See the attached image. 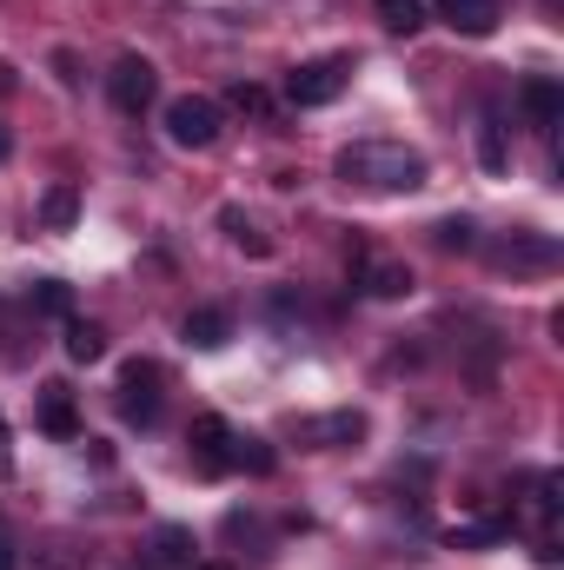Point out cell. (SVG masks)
<instances>
[{
    "mask_svg": "<svg viewBox=\"0 0 564 570\" xmlns=\"http://www.w3.org/2000/svg\"><path fill=\"white\" fill-rule=\"evenodd\" d=\"M332 173L346 186H366V193H412V186H425V153L399 140H352L332 159Z\"/></svg>",
    "mask_w": 564,
    "mask_h": 570,
    "instance_id": "obj_1",
    "label": "cell"
},
{
    "mask_svg": "<svg viewBox=\"0 0 564 570\" xmlns=\"http://www.w3.org/2000/svg\"><path fill=\"white\" fill-rule=\"evenodd\" d=\"M346 73H352V60H346V53L299 60V67L285 73V100H292V107H332V100L346 94Z\"/></svg>",
    "mask_w": 564,
    "mask_h": 570,
    "instance_id": "obj_2",
    "label": "cell"
},
{
    "mask_svg": "<svg viewBox=\"0 0 564 570\" xmlns=\"http://www.w3.org/2000/svg\"><path fill=\"white\" fill-rule=\"evenodd\" d=\"M166 140L186 146V153H206V146L220 140V100H206V94L166 100Z\"/></svg>",
    "mask_w": 564,
    "mask_h": 570,
    "instance_id": "obj_3",
    "label": "cell"
},
{
    "mask_svg": "<svg viewBox=\"0 0 564 570\" xmlns=\"http://www.w3.org/2000/svg\"><path fill=\"white\" fill-rule=\"evenodd\" d=\"M159 405H166V372L153 358H127L120 365V419L127 425H153Z\"/></svg>",
    "mask_w": 564,
    "mask_h": 570,
    "instance_id": "obj_4",
    "label": "cell"
},
{
    "mask_svg": "<svg viewBox=\"0 0 564 570\" xmlns=\"http://www.w3.org/2000/svg\"><path fill=\"white\" fill-rule=\"evenodd\" d=\"M107 94H114V107H120L127 120H140L146 107H153V94H159L153 60H140V53H120V60H114V73H107Z\"/></svg>",
    "mask_w": 564,
    "mask_h": 570,
    "instance_id": "obj_5",
    "label": "cell"
},
{
    "mask_svg": "<svg viewBox=\"0 0 564 570\" xmlns=\"http://www.w3.org/2000/svg\"><path fill=\"white\" fill-rule=\"evenodd\" d=\"M352 285H359L366 298H406L419 279H412L406 259H386V253H366V246H359V253H352Z\"/></svg>",
    "mask_w": 564,
    "mask_h": 570,
    "instance_id": "obj_6",
    "label": "cell"
},
{
    "mask_svg": "<svg viewBox=\"0 0 564 570\" xmlns=\"http://www.w3.org/2000/svg\"><path fill=\"white\" fill-rule=\"evenodd\" d=\"M233 438H240V431L226 425V419H213V412H206V419H193V438H186V444H193V464H200L206 478L233 471Z\"/></svg>",
    "mask_w": 564,
    "mask_h": 570,
    "instance_id": "obj_7",
    "label": "cell"
},
{
    "mask_svg": "<svg viewBox=\"0 0 564 570\" xmlns=\"http://www.w3.org/2000/svg\"><path fill=\"white\" fill-rule=\"evenodd\" d=\"M518 107H525V120H532L538 134H558V120H564V87L552 80V73H532V80L518 87Z\"/></svg>",
    "mask_w": 564,
    "mask_h": 570,
    "instance_id": "obj_8",
    "label": "cell"
},
{
    "mask_svg": "<svg viewBox=\"0 0 564 570\" xmlns=\"http://www.w3.org/2000/svg\"><path fill=\"white\" fill-rule=\"evenodd\" d=\"M40 431L47 438H80V405H74V385H40Z\"/></svg>",
    "mask_w": 564,
    "mask_h": 570,
    "instance_id": "obj_9",
    "label": "cell"
},
{
    "mask_svg": "<svg viewBox=\"0 0 564 570\" xmlns=\"http://www.w3.org/2000/svg\"><path fill=\"white\" fill-rule=\"evenodd\" d=\"M179 338H186L193 352H220V345L233 338V312H220V305H200V312H186Z\"/></svg>",
    "mask_w": 564,
    "mask_h": 570,
    "instance_id": "obj_10",
    "label": "cell"
},
{
    "mask_svg": "<svg viewBox=\"0 0 564 570\" xmlns=\"http://www.w3.org/2000/svg\"><path fill=\"white\" fill-rule=\"evenodd\" d=\"M193 551H200V544H193V531L159 524V531H153V544H146V564H153V570H193V564H200Z\"/></svg>",
    "mask_w": 564,
    "mask_h": 570,
    "instance_id": "obj_11",
    "label": "cell"
},
{
    "mask_svg": "<svg viewBox=\"0 0 564 570\" xmlns=\"http://www.w3.org/2000/svg\"><path fill=\"white\" fill-rule=\"evenodd\" d=\"M438 13H445L458 33H471V40H485V33L498 27V0H438Z\"/></svg>",
    "mask_w": 564,
    "mask_h": 570,
    "instance_id": "obj_12",
    "label": "cell"
},
{
    "mask_svg": "<svg viewBox=\"0 0 564 570\" xmlns=\"http://www.w3.org/2000/svg\"><path fill=\"white\" fill-rule=\"evenodd\" d=\"M74 219H80V186H74V179H54L47 199H40V226H47V233H67Z\"/></svg>",
    "mask_w": 564,
    "mask_h": 570,
    "instance_id": "obj_13",
    "label": "cell"
},
{
    "mask_svg": "<svg viewBox=\"0 0 564 570\" xmlns=\"http://www.w3.org/2000/svg\"><path fill=\"white\" fill-rule=\"evenodd\" d=\"M305 438L319 444V451H332V444H359L366 438V412H332V419H312Z\"/></svg>",
    "mask_w": 564,
    "mask_h": 570,
    "instance_id": "obj_14",
    "label": "cell"
},
{
    "mask_svg": "<svg viewBox=\"0 0 564 570\" xmlns=\"http://www.w3.org/2000/svg\"><path fill=\"white\" fill-rule=\"evenodd\" d=\"M67 358L74 365H100L107 358V332L94 318H67Z\"/></svg>",
    "mask_w": 564,
    "mask_h": 570,
    "instance_id": "obj_15",
    "label": "cell"
},
{
    "mask_svg": "<svg viewBox=\"0 0 564 570\" xmlns=\"http://www.w3.org/2000/svg\"><path fill=\"white\" fill-rule=\"evenodd\" d=\"M220 226H226V239H233L240 253H253V259H266V253H273V239H266V233H260L240 206H220Z\"/></svg>",
    "mask_w": 564,
    "mask_h": 570,
    "instance_id": "obj_16",
    "label": "cell"
},
{
    "mask_svg": "<svg viewBox=\"0 0 564 570\" xmlns=\"http://www.w3.org/2000/svg\"><path fill=\"white\" fill-rule=\"evenodd\" d=\"M478 159H485V173H505L512 166V140H505V120L498 114L478 120Z\"/></svg>",
    "mask_w": 564,
    "mask_h": 570,
    "instance_id": "obj_17",
    "label": "cell"
},
{
    "mask_svg": "<svg viewBox=\"0 0 564 570\" xmlns=\"http://www.w3.org/2000/svg\"><path fill=\"white\" fill-rule=\"evenodd\" d=\"M273 464H280V451H273L266 438H233V471H253V478H273Z\"/></svg>",
    "mask_w": 564,
    "mask_h": 570,
    "instance_id": "obj_18",
    "label": "cell"
},
{
    "mask_svg": "<svg viewBox=\"0 0 564 570\" xmlns=\"http://www.w3.org/2000/svg\"><path fill=\"white\" fill-rule=\"evenodd\" d=\"M505 518H478V524H451V551H485V544H505Z\"/></svg>",
    "mask_w": 564,
    "mask_h": 570,
    "instance_id": "obj_19",
    "label": "cell"
},
{
    "mask_svg": "<svg viewBox=\"0 0 564 570\" xmlns=\"http://www.w3.org/2000/svg\"><path fill=\"white\" fill-rule=\"evenodd\" d=\"M27 305H33V312H47V318H74V285L40 279L33 292H27Z\"/></svg>",
    "mask_w": 564,
    "mask_h": 570,
    "instance_id": "obj_20",
    "label": "cell"
},
{
    "mask_svg": "<svg viewBox=\"0 0 564 570\" xmlns=\"http://www.w3.org/2000/svg\"><path fill=\"white\" fill-rule=\"evenodd\" d=\"M552 259H558L552 239H512V246H498V266H552Z\"/></svg>",
    "mask_w": 564,
    "mask_h": 570,
    "instance_id": "obj_21",
    "label": "cell"
},
{
    "mask_svg": "<svg viewBox=\"0 0 564 570\" xmlns=\"http://www.w3.org/2000/svg\"><path fill=\"white\" fill-rule=\"evenodd\" d=\"M372 7H379V20L392 33H419L425 27V0H372Z\"/></svg>",
    "mask_w": 564,
    "mask_h": 570,
    "instance_id": "obj_22",
    "label": "cell"
},
{
    "mask_svg": "<svg viewBox=\"0 0 564 570\" xmlns=\"http://www.w3.org/2000/svg\"><path fill=\"white\" fill-rule=\"evenodd\" d=\"M438 246H445V253H471V246H478V233H471V219H465V213H451V219H438Z\"/></svg>",
    "mask_w": 564,
    "mask_h": 570,
    "instance_id": "obj_23",
    "label": "cell"
},
{
    "mask_svg": "<svg viewBox=\"0 0 564 570\" xmlns=\"http://www.w3.org/2000/svg\"><path fill=\"white\" fill-rule=\"evenodd\" d=\"M233 107H240V114H266V94H260V87H246V80H240V87H233Z\"/></svg>",
    "mask_w": 564,
    "mask_h": 570,
    "instance_id": "obj_24",
    "label": "cell"
},
{
    "mask_svg": "<svg viewBox=\"0 0 564 570\" xmlns=\"http://www.w3.org/2000/svg\"><path fill=\"white\" fill-rule=\"evenodd\" d=\"M0 478H13V431H7V419H0Z\"/></svg>",
    "mask_w": 564,
    "mask_h": 570,
    "instance_id": "obj_25",
    "label": "cell"
},
{
    "mask_svg": "<svg viewBox=\"0 0 564 570\" xmlns=\"http://www.w3.org/2000/svg\"><path fill=\"white\" fill-rule=\"evenodd\" d=\"M54 73H60V80L74 87V80H80V60H74V53H54Z\"/></svg>",
    "mask_w": 564,
    "mask_h": 570,
    "instance_id": "obj_26",
    "label": "cell"
},
{
    "mask_svg": "<svg viewBox=\"0 0 564 570\" xmlns=\"http://www.w3.org/2000/svg\"><path fill=\"white\" fill-rule=\"evenodd\" d=\"M0 570H20V558H13V544L0 538Z\"/></svg>",
    "mask_w": 564,
    "mask_h": 570,
    "instance_id": "obj_27",
    "label": "cell"
},
{
    "mask_svg": "<svg viewBox=\"0 0 564 570\" xmlns=\"http://www.w3.org/2000/svg\"><path fill=\"white\" fill-rule=\"evenodd\" d=\"M0 159H7V127H0Z\"/></svg>",
    "mask_w": 564,
    "mask_h": 570,
    "instance_id": "obj_28",
    "label": "cell"
},
{
    "mask_svg": "<svg viewBox=\"0 0 564 570\" xmlns=\"http://www.w3.org/2000/svg\"><path fill=\"white\" fill-rule=\"evenodd\" d=\"M193 570H226V564H193Z\"/></svg>",
    "mask_w": 564,
    "mask_h": 570,
    "instance_id": "obj_29",
    "label": "cell"
}]
</instances>
